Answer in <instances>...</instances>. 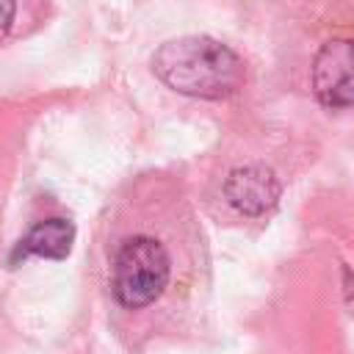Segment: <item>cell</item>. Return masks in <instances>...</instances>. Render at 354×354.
I'll return each instance as SVG.
<instances>
[{"label": "cell", "instance_id": "5b68a950", "mask_svg": "<svg viewBox=\"0 0 354 354\" xmlns=\"http://www.w3.org/2000/svg\"><path fill=\"white\" fill-rule=\"evenodd\" d=\"M75 243V224L69 218H44L28 230V235L17 243L11 252V263L28 260V257H44V260H64L69 257Z\"/></svg>", "mask_w": 354, "mask_h": 354}, {"label": "cell", "instance_id": "8992f818", "mask_svg": "<svg viewBox=\"0 0 354 354\" xmlns=\"http://www.w3.org/2000/svg\"><path fill=\"white\" fill-rule=\"evenodd\" d=\"M14 14H17V0H0V41L8 36L11 25H14Z\"/></svg>", "mask_w": 354, "mask_h": 354}, {"label": "cell", "instance_id": "6da1fadb", "mask_svg": "<svg viewBox=\"0 0 354 354\" xmlns=\"http://www.w3.org/2000/svg\"><path fill=\"white\" fill-rule=\"evenodd\" d=\"M152 72L177 94L224 100L243 83V61L210 36H180L152 55Z\"/></svg>", "mask_w": 354, "mask_h": 354}, {"label": "cell", "instance_id": "277c9868", "mask_svg": "<svg viewBox=\"0 0 354 354\" xmlns=\"http://www.w3.org/2000/svg\"><path fill=\"white\" fill-rule=\"evenodd\" d=\"M279 194H282V185L277 174L260 163L238 166L224 180L227 205L246 218H260L268 210H274L279 202Z\"/></svg>", "mask_w": 354, "mask_h": 354}, {"label": "cell", "instance_id": "3957f363", "mask_svg": "<svg viewBox=\"0 0 354 354\" xmlns=\"http://www.w3.org/2000/svg\"><path fill=\"white\" fill-rule=\"evenodd\" d=\"M313 91L324 108L354 105V41L332 39L313 58Z\"/></svg>", "mask_w": 354, "mask_h": 354}, {"label": "cell", "instance_id": "7a4b0ae2", "mask_svg": "<svg viewBox=\"0 0 354 354\" xmlns=\"http://www.w3.org/2000/svg\"><path fill=\"white\" fill-rule=\"evenodd\" d=\"M171 277L174 260L166 243L149 232H133L122 238L111 254V299L127 313L155 307L171 285Z\"/></svg>", "mask_w": 354, "mask_h": 354}]
</instances>
